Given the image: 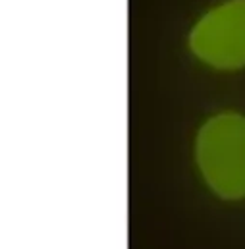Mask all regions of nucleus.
I'll list each match as a JSON object with an SVG mask.
<instances>
[{"label": "nucleus", "mask_w": 245, "mask_h": 249, "mask_svg": "<svg viewBox=\"0 0 245 249\" xmlns=\"http://www.w3.org/2000/svg\"><path fill=\"white\" fill-rule=\"evenodd\" d=\"M195 162L209 189L224 201L245 199V118L222 112L201 125Z\"/></svg>", "instance_id": "f257e3e1"}, {"label": "nucleus", "mask_w": 245, "mask_h": 249, "mask_svg": "<svg viewBox=\"0 0 245 249\" xmlns=\"http://www.w3.org/2000/svg\"><path fill=\"white\" fill-rule=\"evenodd\" d=\"M189 49L218 70L245 66V0L224 2L207 12L191 29Z\"/></svg>", "instance_id": "f03ea898"}]
</instances>
